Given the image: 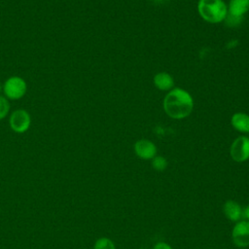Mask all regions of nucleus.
<instances>
[{"mask_svg": "<svg viewBox=\"0 0 249 249\" xmlns=\"http://www.w3.org/2000/svg\"><path fill=\"white\" fill-rule=\"evenodd\" d=\"M243 217L245 220L249 221V203L246 205V207L243 209Z\"/></svg>", "mask_w": 249, "mask_h": 249, "instance_id": "nucleus-17", "label": "nucleus"}, {"mask_svg": "<svg viewBox=\"0 0 249 249\" xmlns=\"http://www.w3.org/2000/svg\"><path fill=\"white\" fill-rule=\"evenodd\" d=\"M142 249H143V248H142Z\"/></svg>", "mask_w": 249, "mask_h": 249, "instance_id": "nucleus-18", "label": "nucleus"}, {"mask_svg": "<svg viewBox=\"0 0 249 249\" xmlns=\"http://www.w3.org/2000/svg\"><path fill=\"white\" fill-rule=\"evenodd\" d=\"M224 21H225L226 25H228L229 27H237L238 25H240V23L242 21V18H236V17H233V16H231V15L227 14V17H226Z\"/></svg>", "mask_w": 249, "mask_h": 249, "instance_id": "nucleus-15", "label": "nucleus"}, {"mask_svg": "<svg viewBox=\"0 0 249 249\" xmlns=\"http://www.w3.org/2000/svg\"><path fill=\"white\" fill-rule=\"evenodd\" d=\"M5 95L10 99H19L26 91V84L19 77H11L4 84Z\"/></svg>", "mask_w": 249, "mask_h": 249, "instance_id": "nucleus-4", "label": "nucleus"}, {"mask_svg": "<svg viewBox=\"0 0 249 249\" xmlns=\"http://www.w3.org/2000/svg\"><path fill=\"white\" fill-rule=\"evenodd\" d=\"M223 211L225 216L232 222H238L243 217V209L240 204L235 200H227L223 205Z\"/></svg>", "mask_w": 249, "mask_h": 249, "instance_id": "nucleus-8", "label": "nucleus"}, {"mask_svg": "<svg viewBox=\"0 0 249 249\" xmlns=\"http://www.w3.org/2000/svg\"><path fill=\"white\" fill-rule=\"evenodd\" d=\"M231 124L241 133H249V115L243 112L234 113L231 118Z\"/></svg>", "mask_w": 249, "mask_h": 249, "instance_id": "nucleus-11", "label": "nucleus"}, {"mask_svg": "<svg viewBox=\"0 0 249 249\" xmlns=\"http://www.w3.org/2000/svg\"><path fill=\"white\" fill-rule=\"evenodd\" d=\"M31 124L29 114L25 110H17L12 113L10 117L11 128L18 133L25 132Z\"/></svg>", "mask_w": 249, "mask_h": 249, "instance_id": "nucleus-6", "label": "nucleus"}, {"mask_svg": "<svg viewBox=\"0 0 249 249\" xmlns=\"http://www.w3.org/2000/svg\"><path fill=\"white\" fill-rule=\"evenodd\" d=\"M154 85L160 90L169 91L174 88V80L167 72H159L154 76Z\"/></svg>", "mask_w": 249, "mask_h": 249, "instance_id": "nucleus-10", "label": "nucleus"}, {"mask_svg": "<svg viewBox=\"0 0 249 249\" xmlns=\"http://www.w3.org/2000/svg\"><path fill=\"white\" fill-rule=\"evenodd\" d=\"M231 238L237 247L249 246V221L240 220L236 222L231 231Z\"/></svg>", "mask_w": 249, "mask_h": 249, "instance_id": "nucleus-5", "label": "nucleus"}, {"mask_svg": "<svg viewBox=\"0 0 249 249\" xmlns=\"http://www.w3.org/2000/svg\"><path fill=\"white\" fill-rule=\"evenodd\" d=\"M162 105L168 117L174 120H181L187 118L193 112L194 99L187 90L181 88H173L167 91Z\"/></svg>", "mask_w": 249, "mask_h": 249, "instance_id": "nucleus-1", "label": "nucleus"}, {"mask_svg": "<svg viewBox=\"0 0 249 249\" xmlns=\"http://www.w3.org/2000/svg\"><path fill=\"white\" fill-rule=\"evenodd\" d=\"M134 153L142 160H152L157 156V147L148 139H140L134 144Z\"/></svg>", "mask_w": 249, "mask_h": 249, "instance_id": "nucleus-7", "label": "nucleus"}, {"mask_svg": "<svg viewBox=\"0 0 249 249\" xmlns=\"http://www.w3.org/2000/svg\"><path fill=\"white\" fill-rule=\"evenodd\" d=\"M230 155L236 162L249 160V138L243 135L235 138L230 147Z\"/></svg>", "mask_w": 249, "mask_h": 249, "instance_id": "nucleus-3", "label": "nucleus"}, {"mask_svg": "<svg viewBox=\"0 0 249 249\" xmlns=\"http://www.w3.org/2000/svg\"><path fill=\"white\" fill-rule=\"evenodd\" d=\"M197 12L206 22L220 23L227 17L228 6L223 0H198Z\"/></svg>", "mask_w": 249, "mask_h": 249, "instance_id": "nucleus-2", "label": "nucleus"}, {"mask_svg": "<svg viewBox=\"0 0 249 249\" xmlns=\"http://www.w3.org/2000/svg\"><path fill=\"white\" fill-rule=\"evenodd\" d=\"M152 166L157 171H163L167 167V160L162 156H156L152 159Z\"/></svg>", "mask_w": 249, "mask_h": 249, "instance_id": "nucleus-13", "label": "nucleus"}, {"mask_svg": "<svg viewBox=\"0 0 249 249\" xmlns=\"http://www.w3.org/2000/svg\"><path fill=\"white\" fill-rule=\"evenodd\" d=\"M153 249H172V247L169 244H167L166 242L160 241V242L156 243L155 246L153 247Z\"/></svg>", "mask_w": 249, "mask_h": 249, "instance_id": "nucleus-16", "label": "nucleus"}, {"mask_svg": "<svg viewBox=\"0 0 249 249\" xmlns=\"http://www.w3.org/2000/svg\"><path fill=\"white\" fill-rule=\"evenodd\" d=\"M93 249H116V246L110 238L100 237L94 242Z\"/></svg>", "mask_w": 249, "mask_h": 249, "instance_id": "nucleus-12", "label": "nucleus"}, {"mask_svg": "<svg viewBox=\"0 0 249 249\" xmlns=\"http://www.w3.org/2000/svg\"><path fill=\"white\" fill-rule=\"evenodd\" d=\"M9 110H10V104L8 100L5 97L0 96V120L7 116Z\"/></svg>", "mask_w": 249, "mask_h": 249, "instance_id": "nucleus-14", "label": "nucleus"}, {"mask_svg": "<svg viewBox=\"0 0 249 249\" xmlns=\"http://www.w3.org/2000/svg\"><path fill=\"white\" fill-rule=\"evenodd\" d=\"M249 11V0H230L228 5V15L243 18Z\"/></svg>", "mask_w": 249, "mask_h": 249, "instance_id": "nucleus-9", "label": "nucleus"}]
</instances>
